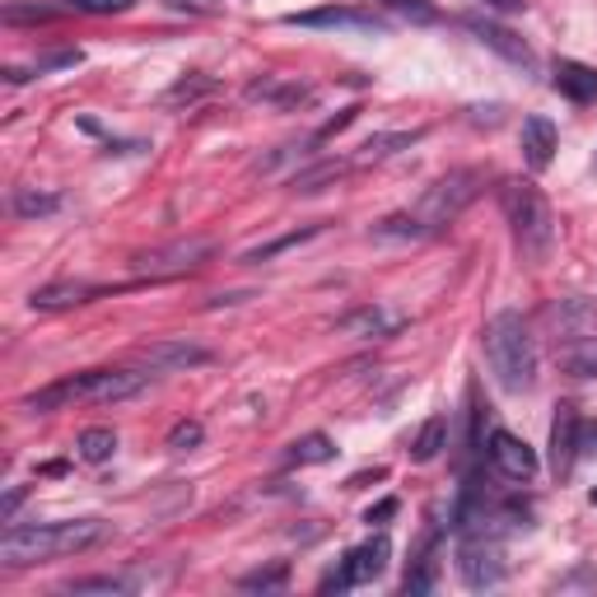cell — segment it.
Listing matches in <instances>:
<instances>
[{
	"label": "cell",
	"mask_w": 597,
	"mask_h": 597,
	"mask_svg": "<svg viewBox=\"0 0 597 597\" xmlns=\"http://www.w3.org/2000/svg\"><path fill=\"white\" fill-rule=\"evenodd\" d=\"M56 10L47 5H5V24H52Z\"/></svg>",
	"instance_id": "836d02e7"
},
{
	"label": "cell",
	"mask_w": 597,
	"mask_h": 597,
	"mask_svg": "<svg viewBox=\"0 0 597 597\" xmlns=\"http://www.w3.org/2000/svg\"><path fill=\"white\" fill-rule=\"evenodd\" d=\"M285 24H294V28H355V34H379V28H388L379 10H355V5L298 10V14H285Z\"/></svg>",
	"instance_id": "9c48e42d"
},
{
	"label": "cell",
	"mask_w": 597,
	"mask_h": 597,
	"mask_svg": "<svg viewBox=\"0 0 597 597\" xmlns=\"http://www.w3.org/2000/svg\"><path fill=\"white\" fill-rule=\"evenodd\" d=\"M485 365H491L495 383L505 392H513V397L537 388L542 359H537V341H532L523 313L505 308V313H495V318L485 322Z\"/></svg>",
	"instance_id": "3957f363"
},
{
	"label": "cell",
	"mask_w": 597,
	"mask_h": 597,
	"mask_svg": "<svg viewBox=\"0 0 597 597\" xmlns=\"http://www.w3.org/2000/svg\"><path fill=\"white\" fill-rule=\"evenodd\" d=\"M285 584H290V560H271V564H262V570L239 579L243 593H280Z\"/></svg>",
	"instance_id": "484cf974"
},
{
	"label": "cell",
	"mask_w": 597,
	"mask_h": 597,
	"mask_svg": "<svg viewBox=\"0 0 597 597\" xmlns=\"http://www.w3.org/2000/svg\"><path fill=\"white\" fill-rule=\"evenodd\" d=\"M215 85L211 80H201V75H187V80H178L168 93H164V103H192V99H201V93H211Z\"/></svg>",
	"instance_id": "d6a6232c"
},
{
	"label": "cell",
	"mask_w": 597,
	"mask_h": 597,
	"mask_svg": "<svg viewBox=\"0 0 597 597\" xmlns=\"http://www.w3.org/2000/svg\"><path fill=\"white\" fill-rule=\"evenodd\" d=\"M107 537L103 518H61V523H28V528H10L0 537V564L24 570L38 560H56V556H80L93 551Z\"/></svg>",
	"instance_id": "7a4b0ae2"
},
{
	"label": "cell",
	"mask_w": 597,
	"mask_h": 597,
	"mask_svg": "<svg viewBox=\"0 0 597 597\" xmlns=\"http://www.w3.org/2000/svg\"><path fill=\"white\" fill-rule=\"evenodd\" d=\"M477 196H481V173L458 168V173H448V178H439L434 187H425V196H420L416 206L379 219V225H373V239H411V243L434 239V233H444Z\"/></svg>",
	"instance_id": "6da1fadb"
},
{
	"label": "cell",
	"mask_w": 597,
	"mask_h": 597,
	"mask_svg": "<svg viewBox=\"0 0 597 597\" xmlns=\"http://www.w3.org/2000/svg\"><path fill=\"white\" fill-rule=\"evenodd\" d=\"M388 560H392V542L383 537H369V542H359L355 551H345V560L336 564L332 574L322 579V593H345V588H359V584H373L383 570H388Z\"/></svg>",
	"instance_id": "8992f818"
},
{
	"label": "cell",
	"mask_w": 597,
	"mask_h": 597,
	"mask_svg": "<svg viewBox=\"0 0 597 597\" xmlns=\"http://www.w3.org/2000/svg\"><path fill=\"white\" fill-rule=\"evenodd\" d=\"M485 458H491V467L509 481H532L537 477V467H542L537 448H532L528 439L509 434V430H491V439H485Z\"/></svg>",
	"instance_id": "ba28073f"
},
{
	"label": "cell",
	"mask_w": 597,
	"mask_h": 597,
	"mask_svg": "<svg viewBox=\"0 0 597 597\" xmlns=\"http://www.w3.org/2000/svg\"><path fill=\"white\" fill-rule=\"evenodd\" d=\"M448 448V416H430L425 425H420V434L411 439V462H434L439 453Z\"/></svg>",
	"instance_id": "603a6c76"
},
{
	"label": "cell",
	"mask_w": 597,
	"mask_h": 597,
	"mask_svg": "<svg viewBox=\"0 0 597 597\" xmlns=\"http://www.w3.org/2000/svg\"><path fill=\"white\" fill-rule=\"evenodd\" d=\"M247 99H253V103H271V107H294V103L308 99V85H294V80H276V75H266V80L247 85Z\"/></svg>",
	"instance_id": "ffe728a7"
},
{
	"label": "cell",
	"mask_w": 597,
	"mask_h": 597,
	"mask_svg": "<svg viewBox=\"0 0 597 597\" xmlns=\"http://www.w3.org/2000/svg\"><path fill=\"white\" fill-rule=\"evenodd\" d=\"M556 127L546 117H528L523 122V160H528V168L532 173H542L546 164L556 160Z\"/></svg>",
	"instance_id": "e0dca14e"
},
{
	"label": "cell",
	"mask_w": 597,
	"mask_h": 597,
	"mask_svg": "<svg viewBox=\"0 0 597 597\" xmlns=\"http://www.w3.org/2000/svg\"><path fill=\"white\" fill-rule=\"evenodd\" d=\"M24 495H28V491H24V485H14V491L5 495V505H0V513H5V518H14V509H20V505H24Z\"/></svg>",
	"instance_id": "60d3db41"
},
{
	"label": "cell",
	"mask_w": 597,
	"mask_h": 597,
	"mask_svg": "<svg viewBox=\"0 0 597 597\" xmlns=\"http://www.w3.org/2000/svg\"><path fill=\"white\" fill-rule=\"evenodd\" d=\"M136 355H140V365H150L154 373L211 365V351H206V345H192V341H150V345H140Z\"/></svg>",
	"instance_id": "8fae6325"
},
{
	"label": "cell",
	"mask_w": 597,
	"mask_h": 597,
	"mask_svg": "<svg viewBox=\"0 0 597 597\" xmlns=\"http://www.w3.org/2000/svg\"><path fill=\"white\" fill-rule=\"evenodd\" d=\"M467 28H471V34H477L485 47H491V52H499V56H505V61H513V66H537V56H532V47L523 42V38H518L513 34V28H505V24H495V20H477V14H471V20H462Z\"/></svg>",
	"instance_id": "4fadbf2b"
},
{
	"label": "cell",
	"mask_w": 597,
	"mask_h": 597,
	"mask_svg": "<svg viewBox=\"0 0 597 597\" xmlns=\"http://www.w3.org/2000/svg\"><path fill=\"white\" fill-rule=\"evenodd\" d=\"M434 588V551L420 556V564L406 574V593H430Z\"/></svg>",
	"instance_id": "e575fe53"
},
{
	"label": "cell",
	"mask_w": 597,
	"mask_h": 597,
	"mask_svg": "<svg viewBox=\"0 0 597 597\" xmlns=\"http://www.w3.org/2000/svg\"><path fill=\"white\" fill-rule=\"evenodd\" d=\"M392 513H397V499H383V505H373L365 513V523H383V518H392Z\"/></svg>",
	"instance_id": "ab89813d"
},
{
	"label": "cell",
	"mask_w": 597,
	"mask_h": 597,
	"mask_svg": "<svg viewBox=\"0 0 597 597\" xmlns=\"http://www.w3.org/2000/svg\"><path fill=\"white\" fill-rule=\"evenodd\" d=\"M52 211H61L56 192H34V187H20V192H14V215L38 219V215H52Z\"/></svg>",
	"instance_id": "4316f807"
},
{
	"label": "cell",
	"mask_w": 597,
	"mask_h": 597,
	"mask_svg": "<svg viewBox=\"0 0 597 597\" xmlns=\"http://www.w3.org/2000/svg\"><path fill=\"white\" fill-rule=\"evenodd\" d=\"M458 574H462V584L467 588H495V584H505V574H509V564H505V546H499L495 532H485V528H471L462 532V546H458Z\"/></svg>",
	"instance_id": "5b68a950"
},
{
	"label": "cell",
	"mask_w": 597,
	"mask_h": 597,
	"mask_svg": "<svg viewBox=\"0 0 597 597\" xmlns=\"http://www.w3.org/2000/svg\"><path fill=\"white\" fill-rule=\"evenodd\" d=\"M99 290L93 285H85V280H56V285H42V290H34V304L38 313H56V308H71V304H85V298H93Z\"/></svg>",
	"instance_id": "d6986e66"
},
{
	"label": "cell",
	"mask_w": 597,
	"mask_h": 597,
	"mask_svg": "<svg viewBox=\"0 0 597 597\" xmlns=\"http://www.w3.org/2000/svg\"><path fill=\"white\" fill-rule=\"evenodd\" d=\"M168 10H178V14H196V20H211V14L225 10V0H164Z\"/></svg>",
	"instance_id": "d590c367"
},
{
	"label": "cell",
	"mask_w": 597,
	"mask_h": 597,
	"mask_svg": "<svg viewBox=\"0 0 597 597\" xmlns=\"http://www.w3.org/2000/svg\"><path fill=\"white\" fill-rule=\"evenodd\" d=\"M406 318L402 313H388L383 304H365V308H355V313H345V318L336 322V332H345V336H392L402 327Z\"/></svg>",
	"instance_id": "5bb4252c"
},
{
	"label": "cell",
	"mask_w": 597,
	"mask_h": 597,
	"mask_svg": "<svg viewBox=\"0 0 597 597\" xmlns=\"http://www.w3.org/2000/svg\"><path fill=\"white\" fill-rule=\"evenodd\" d=\"M351 168V164H318V168H304V173H294V192H318L322 182H332V178H341V173Z\"/></svg>",
	"instance_id": "f546056e"
},
{
	"label": "cell",
	"mask_w": 597,
	"mask_h": 597,
	"mask_svg": "<svg viewBox=\"0 0 597 597\" xmlns=\"http://www.w3.org/2000/svg\"><path fill=\"white\" fill-rule=\"evenodd\" d=\"M593 505H597V491H593Z\"/></svg>",
	"instance_id": "7bdbcfd3"
},
{
	"label": "cell",
	"mask_w": 597,
	"mask_h": 597,
	"mask_svg": "<svg viewBox=\"0 0 597 597\" xmlns=\"http://www.w3.org/2000/svg\"><path fill=\"white\" fill-rule=\"evenodd\" d=\"M71 5L85 14H122V10H131L136 0H71Z\"/></svg>",
	"instance_id": "8d00e7d4"
},
{
	"label": "cell",
	"mask_w": 597,
	"mask_h": 597,
	"mask_svg": "<svg viewBox=\"0 0 597 597\" xmlns=\"http://www.w3.org/2000/svg\"><path fill=\"white\" fill-rule=\"evenodd\" d=\"M420 136H425V131H383V136H369L365 145H359V160H355V164H379V160H392V154L411 150Z\"/></svg>",
	"instance_id": "44dd1931"
},
{
	"label": "cell",
	"mask_w": 597,
	"mask_h": 597,
	"mask_svg": "<svg viewBox=\"0 0 597 597\" xmlns=\"http://www.w3.org/2000/svg\"><path fill=\"white\" fill-rule=\"evenodd\" d=\"M75 453H80V462H107L117 453V434L107 430V425H89L80 439H75Z\"/></svg>",
	"instance_id": "d4e9b609"
},
{
	"label": "cell",
	"mask_w": 597,
	"mask_h": 597,
	"mask_svg": "<svg viewBox=\"0 0 597 597\" xmlns=\"http://www.w3.org/2000/svg\"><path fill=\"white\" fill-rule=\"evenodd\" d=\"M145 383H150V373H136V369H93L89 402H127Z\"/></svg>",
	"instance_id": "9a60e30c"
},
{
	"label": "cell",
	"mask_w": 597,
	"mask_h": 597,
	"mask_svg": "<svg viewBox=\"0 0 597 597\" xmlns=\"http://www.w3.org/2000/svg\"><path fill=\"white\" fill-rule=\"evenodd\" d=\"M579 434H584V420H579V411L570 402L556 411L551 420V471H556V481H570L574 477V462H579Z\"/></svg>",
	"instance_id": "30bf717a"
},
{
	"label": "cell",
	"mask_w": 597,
	"mask_h": 597,
	"mask_svg": "<svg viewBox=\"0 0 597 597\" xmlns=\"http://www.w3.org/2000/svg\"><path fill=\"white\" fill-rule=\"evenodd\" d=\"M71 597H89V593H107V597H122L131 593L127 579H75V584H66Z\"/></svg>",
	"instance_id": "4dcf8cb0"
},
{
	"label": "cell",
	"mask_w": 597,
	"mask_h": 597,
	"mask_svg": "<svg viewBox=\"0 0 597 597\" xmlns=\"http://www.w3.org/2000/svg\"><path fill=\"white\" fill-rule=\"evenodd\" d=\"M215 247L206 239H178V243H164V247H150V253H136L131 266L150 280H168V276H182V271H196Z\"/></svg>",
	"instance_id": "52a82bcc"
},
{
	"label": "cell",
	"mask_w": 597,
	"mask_h": 597,
	"mask_svg": "<svg viewBox=\"0 0 597 597\" xmlns=\"http://www.w3.org/2000/svg\"><path fill=\"white\" fill-rule=\"evenodd\" d=\"M485 10H495V14H523L528 10V0H481Z\"/></svg>",
	"instance_id": "f35d334b"
},
{
	"label": "cell",
	"mask_w": 597,
	"mask_h": 597,
	"mask_svg": "<svg viewBox=\"0 0 597 597\" xmlns=\"http://www.w3.org/2000/svg\"><path fill=\"white\" fill-rule=\"evenodd\" d=\"M336 458V444L327 434H304V439H294L290 453H285V462L290 467H318V462H332Z\"/></svg>",
	"instance_id": "cb8c5ba5"
},
{
	"label": "cell",
	"mask_w": 597,
	"mask_h": 597,
	"mask_svg": "<svg viewBox=\"0 0 597 597\" xmlns=\"http://www.w3.org/2000/svg\"><path fill=\"white\" fill-rule=\"evenodd\" d=\"M556 93H564L570 103H593L597 99V71L584 61H556Z\"/></svg>",
	"instance_id": "2e32d148"
},
{
	"label": "cell",
	"mask_w": 597,
	"mask_h": 597,
	"mask_svg": "<svg viewBox=\"0 0 597 597\" xmlns=\"http://www.w3.org/2000/svg\"><path fill=\"white\" fill-rule=\"evenodd\" d=\"M499 201H505V215L513 225L518 257H523L528 266H542L546 257H551V243H556V219H551L546 196L532 182H505Z\"/></svg>",
	"instance_id": "277c9868"
},
{
	"label": "cell",
	"mask_w": 597,
	"mask_h": 597,
	"mask_svg": "<svg viewBox=\"0 0 597 597\" xmlns=\"http://www.w3.org/2000/svg\"><path fill=\"white\" fill-rule=\"evenodd\" d=\"M579 448H584V453H597V425H588L584 434H579Z\"/></svg>",
	"instance_id": "b9f144b4"
},
{
	"label": "cell",
	"mask_w": 597,
	"mask_h": 597,
	"mask_svg": "<svg viewBox=\"0 0 597 597\" xmlns=\"http://www.w3.org/2000/svg\"><path fill=\"white\" fill-rule=\"evenodd\" d=\"M201 439H206L201 420H182V425H173V430H168V448H173V453H187V448H196Z\"/></svg>",
	"instance_id": "1f68e13d"
},
{
	"label": "cell",
	"mask_w": 597,
	"mask_h": 597,
	"mask_svg": "<svg viewBox=\"0 0 597 597\" xmlns=\"http://www.w3.org/2000/svg\"><path fill=\"white\" fill-rule=\"evenodd\" d=\"M560 365H564V373H574V379H597V332L579 336V341H564Z\"/></svg>",
	"instance_id": "7402d4cb"
},
{
	"label": "cell",
	"mask_w": 597,
	"mask_h": 597,
	"mask_svg": "<svg viewBox=\"0 0 597 597\" xmlns=\"http://www.w3.org/2000/svg\"><path fill=\"white\" fill-rule=\"evenodd\" d=\"M373 5L402 14V20H411V24H434L439 20V10L430 5V0H373Z\"/></svg>",
	"instance_id": "f1b7e54d"
},
{
	"label": "cell",
	"mask_w": 597,
	"mask_h": 597,
	"mask_svg": "<svg viewBox=\"0 0 597 597\" xmlns=\"http://www.w3.org/2000/svg\"><path fill=\"white\" fill-rule=\"evenodd\" d=\"M318 233H322V225H308V229H298V233H285V239H271V243H262V247H247L243 262H266V257L285 253V247H298V243L318 239Z\"/></svg>",
	"instance_id": "83f0119b"
},
{
	"label": "cell",
	"mask_w": 597,
	"mask_h": 597,
	"mask_svg": "<svg viewBox=\"0 0 597 597\" xmlns=\"http://www.w3.org/2000/svg\"><path fill=\"white\" fill-rule=\"evenodd\" d=\"M551 322H556V341L564 345V341H579V336H593L597 332V308L593 304H584V298H574V304H560V308H551Z\"/></svg>",
	"instance_id": "ac0fdd59"
},
{
	"label": "cell",
	"mask_w": 597,
	"mask_h": 597,
	"mask_svg": "<svg viewBox=\"0 0 597 597\" xmlns=\"http://www.w3.org/2000/svg\"><path fill=\"white\" fill-rule=\"evenodd\" d=\"M61 66H80V47H66V52L38 56V75H42V71H61Z\"/></svg>",
	"instance_id": "74e56055"
},
{
	"label": "cell",
	"mask_w": 597,
	"mask_h": 597,
	"mask_svg": "<svg viewBox=\"0 0 597 597\" xmlns=\"http://www.w3.org/2000/svg\"><path fill=\"white\" fill-rule=\"evenodd\" d=\"M89 388H93V369L89 373H71V379H56V383H47L38 392H28L24 411L47 416V411H61V406H71V402H89Z\"/></svg>",
	"instance_id": "7c38bea8"
}]
</instances>
